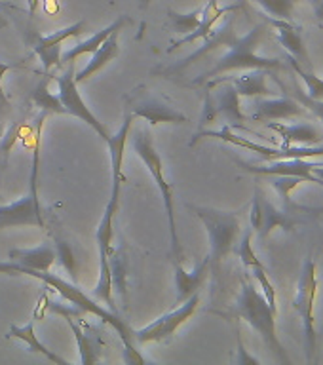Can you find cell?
<instances>
[{
	"instance_id": "1",
	"label": "cell",
	"mask_w": 323,
	"mask_h": 365,
	"mask_svg": "<svg viewBox=\"0 0 323 365\" xmlns=\"http://www.w3.org/2000/svg\"><path fill=\"white\" fill-rule=\"evenodd\" d=\"M236 11H230L225 16L222 23L219 27L211 29V33L202 40V46L198 50L190 53L188 57L181 61L173 63V65H164V67L153 68L150 73L156 76H164V78H177L187 71L190 65L198 63L202 57L210 56L219 48H227V53L219 57V61L213 67L204 73L198 78H194L188 86H204L207 80H213L222 74L232 73V71H250V68H267V71H282L285 68V63L280 57H262L257 53L262 38L268 31L267 23H259L251 29L250 33L244 36L236 34Z\"/></svg>"
},
{
	"instance_id": "2",
	"label": "cell",
	"mask_w": 323,
	"mask_h": 365,
	"mask_svg": "<svg viewBox=\"0 0 323 365\" xmlns=\"http://www.w3.org/2000/svg\"><path fill=\"white\" fill-rule=\"evenodd\" d=\"M133 114L125 113L124 124L118 130L116 135H113L107 141L108 150H111V164H113V188H111V198L105 207V213L101 217V222L97 227L96 238L99 245V282L93 291L97 301H101L108 310L116 312L113 299V272H111V257H113V234H114V219L118 213L120 205V190H122V182H125V177L122 173V165H124V148L128 135H130L131 125H133Z\"/></svg>"
},
{
	"instance_id": "3",
	"label": "cell",
	"mask_w": 323,
	"mask_h": 365,
	"mask_svg": "<svg viewBox=\"0 0 323 365\" xmlns=\"http://www.w3.org/2000/svg\"><path fill=\"white\" fill-rule=\"evenodd\" d=\"M211 312L227 319H242L245 324H250L251 329L257 331V335H261L265 346L270 350L278 364H291L276 329V312L268 307L265 295L253 285L247 274L242 278V287L232 307L228 308L227 312H215V310Z\"/></svg>"
},
{
	"instance_id": "4",
	"label": "cell",
	"mask_w": 323,
	"mask_h": 365,
	"mask_svg": "<svg viewBox=\"0 0 323 365\" xmlns=\"http://www.w3.org/2000/svg\"><path fill=\"white\" fill-rule=\"evenodd\" d=\"M188 210L194 211L204 225L207 240H210V272L217 276L221 270L222 261L227 259L238 244L242 221H240V211H222L215 207H205V205L188 204Z\"/></svg>"
},
{
	"instance_id": "5",
	"label": "cell",
	"mask_w": 323,
	"mask_h": 365,
	"mask_svg": "<svg viewBox=\"0 0 323 365\" xmlns=\"http://www.w3.org/2000/svg\"><path fill=\"white\" fill-rule=\"evenodd\" d=\"M131 143L133 153L143 160V164L147 165L148 173L153 177L156 185H158L162 200H164L165 213H168V221H170V244H171V259L173 261H183V247L177 236V222H175V200H173V185L165 181L164 177V160L160 153L154 147L153 133L148 128H139L133 133L128 135Z\"/></svg>"
},
{
	"instance_id": "6",
	"label": "cell",
	"mask_w": 323,
	"mask_h": 365,
	"mask_svg": "<svg viewBox=\"0 0 323 365\" xmlns=\"http://www.w3.org/2000/svg\"><path fill=\"white\" fill-rule=\"evenodd\" d=\"M316 297H318V267L316 261L307 259L297 279V291L293 297V308L302 319L304 329V346H307V361L312 364L318 350V335H316Z\"/></svg>"
},
{
	"instance_id": "7",
	"label": "cell",
	"mask_w": 323,
	"mask_h": 365,
	"mask_svg": "<svg viewBox=\"0 0 323 365\" xmlns=\"http://www.w3.org/2000/svg\"><path fill=\"white\" fill-rule=\"evenodd\" d=\"M125 113L147 120L148 125L156 128L158 124H185L188 116L173 107L170 99H165L158 91L148 90L145 84L135 86L122 97Z\"/></svg>"
},
{
	"instance_id": "8",
	"label": "cell",
	"mask_w": 323,
	"mask_h": 365,
	"mask_svg": "<svg viewBox=\"0 0 323 365\" xmlns=\"http://www.w3.org/2000/svg\"><path fill=\"white\" fill-rule=\"evenodd\" d=\"M301 222H304V215L284 210L282 205H276L268 200L261 185H255V192H253V200H251L250 225L251 230L257 232L259 240H267L276 228L291 232Z\"/></svg>"
},
{
	"instance_id": "9",
	"label": "cell",
	"mask_w": 323,
	"mask_h": 365,
	"mask_svg": "<svg viewBox=\"0 0 323 365\" xmlns=\"http://www.w3.org/2000/svg\"><path fill=\"white\" fill-rule=\"evenodd\" d=\"M204 137H213V139H221L225 143H230L234 147H242L247 148L251 153H257L262 160H287V158H318V156H323V145H316V147H267V145H259V143H253L245 137L236 135L232 131L230 125H222L221 130H198L196 135L190 141V145H196L200 139Z\"/></svg>"
},
{
	"instance_id": "10",
	"label": "cell",
	"mask_w": 323,
	"mask_h": 365,
	"mask_svg": "<svg viewBox=\"0 0 323 365\" xmlns=\"http://www.w3.org/2000/svg\"><path fill=\"white\" fill-rule=\"evenodd\" d=\"M200 293H194L193 297H188L187 301H183L181 304H177L175 310L160 316L158 319H154L153 324L145 325L141 329H131L133 335V342L135 344H147V342H171L175 336L177 329L185 325L188 319L193 318L196 310L200 307Z\"/></svg>"
},
{
	"instance_id": "11",
	"label": "cell",
	"mask_w": 323,
	"mask_h": 365,
	"mask_svg": "<svg viewBox=\"0 0 323 365\" xmlns=\"http://www.w3.org/2000/svg\"><path fill=\"white\" fill-rule=\"evenodd\" d=\"M74 73H76L74 63H68L67 68H65L61 74L51 76V80H56L57 82V99H59V103H61L63 108H65V113L73 114V116H76L78 120L86 122L91 130L96 131L97 135L101 137L103 141L107 143L113 135L108 133L105 124L99 122V118L91 113L90 107H88L84 99H82V96H80L78 91V84H76V80H74Z\"/></svg>"
},
{
	"instance_id": "12",
	"label": "cell",
	"mask_w": 323,
	"mask_h": 365,
	"mask_svg": "<svg viewBox=\"0 0 323 365\" xmlns=\"http://www.w3.org/2000/svg\"><path fill=\"white\" fill-rule=\"evenodd\" d=\"M86 21L80 19V21L73 23L65 29H59L56 33L48 34H40L39 31L29 27L25 31V44L31 48V50L40 57L42 61V67H44V73L50 74L51 68H61V46L67 38H73V36H80L84 34Z\"/></svg>"
},
{
	"instance_id": "13",
	"label": "cell",
	"mask_w": 323,
	"mask_h": 365,
	"mask_svg": "<svg viewBox=\"0 0 323 365\" xmlns=\"http://www.w3.org/2000/svg\"><path fill=\"white\" fill-rule=\"evenodd\" d=\"M234 162L242 170L265 177H299L301 181L314 182L323 187V181L314 175V168L322 165L319 162H310L308 158H287V160H270L267 164H251L244 160L234 158Z\"/></svg>"
},
{
	"instance_id": "14",
	"label": "cell",
	"mask_w": 323,
	"mask_h": 365,
	"mask_svg": "<svg viewBox=\"0 0 323 365\" xmlns=\"http://www.w3.org/2000/svg\"><path fill=\"white\" fill-rule=\"evenodd\" d=\"M14 227L46 228L44 211H42V205H40L39 192L29 190L17 202L0 205V230Z\"/></svg>"
},
{
	"instance_id": "15",
	"label": "cell",
	"mask_w": 323,
	"mask_h": 365,
	"mask_svg": "<svg viewBox=\"0 0 323 365\" xmlns=\"http://www.w3.org/2000/svg\"><path fill=\"white\" fill-rule=\"evenodd\" d=\"M210 88H217L215 93L211 91L213 96V105H215L217 118L225 120V124L230 125L232 130H244L251 131L247 125L244 124L247 116L242 113V107H240V93L236 91L228 80H222V82H217V84L210 86Z\"/></svg>"
},
{
	"instance_id": "16",
	"label": "cell",
	"mask_w": 323,
	"mask_h": 365,
	"mask_svg": "<svg viewBox=\"0 0 323 365\" xmlns=\"http://www.w3.org/2000/svg\"><path fill=\"white\" fill-rule=\"evenodd\" d=\"M307 114V108L287 93L280 97H255V110L251 118L257 122H272V120H293Z\"/></svg>"
},
{
	"instance_id": "17",
	"label": "cell",
	"mask_w": 323,
	"mask_h": 365,
	"mask_svg": "<svg viewBox=\"0 0 323 365\" xmlns=\"http://www.w3.org/2000/svg\"><path fill=\"white\" fill-rule=\"evenodd\" d=\"M267 25L272 29L278 42L284 46V50L287 51L291 59L301 63L302 67L312 65L304 40H302L301 25H297L295 21H285V19H274V17H267Z\"/></svg>"
},
{
	"instance_id": "18",
	"label": "cell",
	"mask_w": 323,
	"mask_h": 365,
	"mask_svg": "<svg viewBox=\"0 0 323 365\" xmlns=\"http://www.w3.org/2000/svg\"><path fill=\"white\" fill-rule=\"evenodd\" d=\"M242 6H244V0H240L236 4L232 6H219L217 4V0H207V4L202 8V19H200V25L196 31H193L190 34H185L183 38L175 40L173 44L168 48V53H173L175 50L183 48L185 44H194V42H198V40H204L207 34L211 33V29L215 27L217 21H221L222 17L230 14V11H238L242 10Z\"/></svg>"
},
{
	"instance_id": "19",
	"label": "cell",
	"mask_w": 323,
	"mask_h": 365,
	"mask_svg": "<svg viewBox=\"0 0 323 365\" xmlns=\"http://www.w3.org/2000/svg\"><path fill=\"white\" fill-rule=\"evenodd\" d=\"M272 71H267V68H250L247 73L240 74V76H217L213 80H207L205 82V88L217 84V82H222V80H228L230 84L236 88V91L240 93V97H274L276 91H272L268 88L267 76H270Z\"/></svg>"
},
{
	"instance_id": "20",
	"label": "cell",
	"mask_w": 323,
	"mask_h": 365,
	"mask_svg": "<svg viewBox=\"0 0 323 365\" xmlns=\"http://www.w3.org/2000/svg\"><path fill=\"white\" fill-rule=\"evenodd\" d=\"M67 319L68 327L73 331L76 344L80 350V364L82 365H91L97 364L101 359L103 352V336L97 327L86 324V322H74V318H65Z\"/></svg>"
},
{
	"instance_id": "21",
	"label": "cell",
	"mask_w": 323,
	"mask_h": 365,
	"mask_svg": "<svg viewBox=\"0 0 323 365\" xmlns=\"http://www.w3.org/2000/svg\"><path fill=\"white\" fill-rule=\"evenodd\" d=\"M267 125L282 137V147H316L323 143V131L314 124H282L272 120Z\"/></svg>"
},
{
	"instance_id": "22",
	"label": "cell",
	"mask_w": 323,
	"mask_h": 365,
	"mask_svg": "<svg viewBox=\"0 0 323 365\" xmlns=\"http://www.w3.org/2000/svg\"><path fill=\"white\" fill-rule=\"evenodd\" d=\"M173 267H175L177 289L175 302L177 304H181L183 301H187L188 297H193L194 293H200L202 285H204V282L207 279V274H210V259L205 257L204 261L194 268V272H187L185 267H183V261H173Z\"/></svg>"
},
{
	"instance_id": "23",
	"label": "cell",
	"mask_w": 323,
	"mask_h": 365,
	"mask_svg": "<svg viewBox=\"0 0 323 365\" xmlns=\"http://www.w3.org/2000/svg\"><path fill=\"white\" fill-rule=\"evenodd\" d=\"M130 23H131L130 16H118L113 23H111V25H107V27L101 29V31H97L93 36H90L88 40H82V42H78V44L73 46V48H68L67 51H63L61 65L65 67V65H68V63H76L80 56H86V53H93V51H97V48H99V46H101L103 42H105V40L114 33V31H122V29H124L125 25H130Z\"/></svg>"
},
{
	"instance_id": "24",
	"label": "cell",
	"mask_w": 323,
	"mask_h": 365,
	"mask_svg": "<svg viewBox=\"0 0 323 365\" xmlns=\"http://www.w3.org/2000/svg\"><path fill=\"white\" fill-rule=\"evenodd\" d=\"M10 261H16L23 268L34 270V272H46L56 262V247L48 242L39 247H16L8 253Z\"/></svg>"
},
{
	"instance_id": "25",
	"label": "cell",
	"mask_w": 323,
	"mask_h": 365,
	"mask_svg": "<svg viewBox=\"0 0 323 365\" xmlns=\"http://www.w3.org/2000/svg\"><path fill=\"white\" fill-rule=\"evenodd\" d=\"M118 33L120 31H114L111 36H108L105 42H103L99 48H97V51H93L91 53V59L88 61V65H86L80 73H74V80H76V84H80V82H86L88 78H91L93 74H97L99 71H103V68L107 67L108 63L114 61L116 57H118L120 53V46H118Z\"/></svg>"
},
{
	"instance_id": "26",
	"label": "cell",
	"mask_w": 323,
	"mask_h": 365,
	"mask_svg": "<svg viewBox=\"0 0 323 365\" xmlns=\"http://www.w3.org/2000/svg\"><path fill=\"white\" fill-rule=\"evenodd\" d=\"M8 336H11V339H19V341L27 344V348L31 350V352L39 354V356L46 358L48 361H51V364L71 365V361H68V359H65L63 356H57L53 350H50V348L46 346V344H42V342L36 339V333H34L33 322H29V324L23 325V327L11 325L10 331H8Z\"/></svg>"
},
{
	"instance_id": "27",
	"label": "cell",
	"mask_w": 323,
	"mask_h": 365,
	"mask_svg": "<svg viewBox=\"0 0 323 365\" xmlns=\"http://www.w3.org/2000/svg\"><path fill=\"white\" fill-rule=\"evenodd\" d=\"M50 80H51L50 74H46L44 78L40 80L39 84H36V88L31 91L29 101H31L33 107L40 108V110H46L48 114H67L61 103H59V99H57V96L50 93V90H48Z\"/></svg>"
},
{
	"instance_id": "28",
	"label": "cell",
	"mask_w": 323,
	"mask_h": 365,
	"mask_svg": "<svg viewBox=\"0 0 323 365\" xmlns=\"http://www.w3.org/2000/svg\"><path fill=\"white\" fill-rule=\"evenodd\" d=\"M200 19H202V8L190 11V14H179L173 8L168 10V21H165V27H170L173 33L177 34H190L193 31H196L200 25Z\"/></svg>"
},
{
	"instance_id": "29",
	"label": "cell",
	"mask_w": 323,
	"mask_h": 365,
	"mask_svg": "<svg viewBox=\"0 0 323 365\" xmlns=\"http://www.w3.org/2000/svg\"><path fill=\"white\" fill-rule=\"evenodd\" d=\"M268 17L295 21V0H255Z\"/></svg>"
},
{
	"instance_id": "30",
	"label": "cell",
	"mask_w": 323,
	"mask_h": 365,
	"mask_svg": "<svg viewBox=\"0 0 323 365\" xmlns=\"http://www.w3.org/2000/svg\"><path fill=\"white\" fill-rule=\"evenodd\" d=\"M247 270H250L251 276L257 279V284L261 285V293L265 295V299H267L268 307L272 308L274 312H278V304H276V287H274L270 278H268L267 268L262 267V262L259 261L255 262V264H251Z\"/></svg>"
},
{
	"instance_id": "31",
	"label": "cell",
	"mask_w": 323,
	"mask_h": 365,
	"mask_svg": "<svg viewBox=\"0 0 323 365\" xmlns=\"http://www.w3.org/2000/svg\"><path fill=\"white\" fill-rule=\"evenodd\" d=\"M289 63H291V67H293V71H295V73L302 78V82H304L307 96L312 97V99H322L323 101V78H318L310 68L302 67L301 63H297L295 59H291V57H289Z\"/></svg>"
},
{
	"instance_id": "32",
	"label": "cell",
	"mask_w": 323,
	"mask_h": 365,
	"mask_svg": "<svg viewBox=\"0 0 323 365\" xmlns=\"http://www.w3.org/2000/svg\"><path fill=\"white\" fill-rule=\"evenodd\" d=\"M53 247H56V257L61 262V267L68 272V276L73 278V282L76 284V278H78V264H76V259H74L73 247L65 242L63 238L56 236L53 238Z\"/></svg>"
},
{
	"instance_id": "33",
	"label": "cell",
	"mask_w": 323,
	"mask_h": 365,
	"mask_svg": "<svg viewBox=\"0 0 323 365\" xmlns=\"http://www.w3.org/2000/svg\"><path fill=\"white\" fill-rule=\"evenodd\" d=\"M289 96H293L297 101L301 103L302 107L307 108L308 114H314V118L319 120L323 125V101L322 99H312V97L307 96V91H302L301 88H291Z\"/></svg>"
},
{
	"instance_id": "34",
	"label": "cell",
	"mask_w": 323,
	"mask_h": 365,
	"mask_svg": "<svg viewBox=\"0 0 323 365\" xmlns=\"http://www.w3.org/2000/svg\"><path fill=\"white\" fill-rule=\"evenodd\" d=\"M217 120V110L213 105V96H211L210 88H205L204 97V108H202V116H200V130H204L207 124H213Z\"/></svg>"
},
{
	"instance_id": "35",
	"label": "cell",
	"mask_w": 323,
	"mask_h": 365,
	"mask_svg": "<svg viewBox=\"0 0 323 365\" xmlns=\"http://www.w3.org/2000/svg\"><path fill=\"white\" fill-rule=\"evenodd\" d=\"M0 274H4V276H27V268H23L16 261H0Z\"/></svg>"
},
{
	"instance_id": "36",
	"label": "cell",
	"mask_w": 323,
	"mask_h": 365,
	"mask_svg": "<svg viewBox=\"0 0 323 365\" xmlns=\"http://www.w3.org/2000/svg\"><path fill=\"white\" fill-rule=\"evenodd\" d=\"M236 364L238 365H259L261 361L257 358H253V356H250L247 354V350H245L244 346V341H242V336H240V331H238V358H236Z\"/></svg>"
},
{
	"instance_id": "37",
	"label": "cell",
	"mask_w": 323,
	"mask_h": 365,
	"mask_svg": "<svg viewBox=\"0 0 323 365\" xmlns=\"http://www.w3.org/2000/svg\"><path fill=\"white\" fill-rule=\"evenodd\" d=\"M17 67H19V65H10V63L0 61V107H8V97H6L4 90H2V78H4V74L8 73V71H14V68Z\"/></svg>"
},
{
	"instance_id": "38",
	"label": "cell",
	"mask_w": 323,
	"mask_h": 365,
	"mask_svg": "<svg viewBox=\"0 0 323 365\" xmlns=\"http://www.w3.org/2000/svg\"><path fill=\"white\" fill-rule=\"evenodd\" d=\"M308 2H310V6H312L314 16L318 17L319 21L323 23V0H308Z\"/></svg>"
},
{
	"instance_id": "39",
	"label": "cell",
	"mask_w": 323,
	"mask_h": 365,
	"mask_svg": "<svg viewBox=\"0 0 323 365\" xmlns=\"http://www.w3.org/2000/svg\"><path fill=\"white\" fill-rule=\"evenodd\" d=\"M0 8H11V10H19V8H16L14 4H8V2H4V0H0ZM4 25H6V21L2 19V16H0V29L4 27Z\"/></svg>"
},
{
	"instance_id": "40",
	"label": "cell",
	"mask_w": 323,
	"mask_h": 365,
	"mask_svg": "<svg viewBox=\"0 0 323 365\" xmlns=\"http://www.w3.org/2000/svg\"><path fill=\"white\" fill-rule=\"evenodd\" d=\"M314 175L318 177V179H322L323 181V164L322 165H316V168H314Z\"/></svg>"
},
{
	"instance_id": "41",
	"label": "cell",
	"mask_w": 323,
	"mask_h": 365,
	"mask_svg": "<svg viewBox=\"0 0 323 365\" xmlns=\"http://www.w3.org/2000/svg\"><path fill=\"white\" fill-rule=\"evenodd\" d=\"M150 2H153V0H143V2H141V10H145V8H147V6L150 4Z\"/></svg>"
}]
</instances>
